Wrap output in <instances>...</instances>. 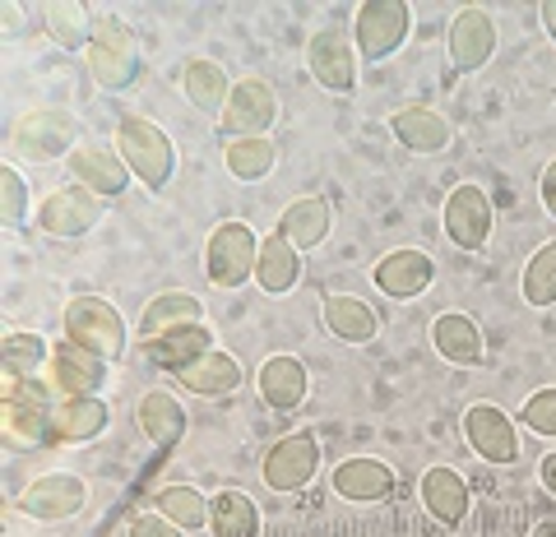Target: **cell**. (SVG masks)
<instances>
[{
	"label": "cell",
	"instance_id": "1",
	"mask_svg": "<svg viewBox=\"0 0 556 537\" xmlns=\"http://www.w3.org/2000/svg\"><path fill=\"white\" fill-rule=\"evenodd\" d=\"M61 324H65V338L70 343H79V348L98 353L102 361H116L121 353H126V343H130L121 310L112 302H102V297H75V302L65 306Z\"/></svg>",
	"mask_w": 556,
	"mask_h": 537
},
{
	"label": "cell",
	"instance_id": "2",
	"mask_svg": "<svg viewBox=\"0 0 556 537\" xmlns=\"http://www.w3.org/2000/svg\"><path fill=\"white\" fill-rule=\"evenodd\" d=\"M51 404H56V389L47 380H5V412H0V426H5L10 445H47L51 440Z\"/></svg>",
	"mask_w": 556,
	"mask_h": 537
},
{
	"label": "cell",
	"instance_id": "3",
	"mask_svg": "<svg viewBox=\"0 0 556 537\" xmlns=\"http://www.w3.org/2000/svg\"><path fill=\"white\" fill-rule=\"evenodd\" d=\"M116 144H121V158H126L130 177H139L149 190H163L172 167H177V153H172V140L153 126L149 116H126L116 126Z\"/></svg>",
	"mask_w": 556,
	"mask_h": 537
},
{
	"label": "cell",
	"instance_id": "4",
	"mask_svg": "<svg viewBox=\"0 0 556 537\" xmlns=\"http://www.w3.org/2000/svg\"><path fill=\"white\" fill-rule=\"evenodd\" d=\"M84 61H89V71L102 89H126V84H135V75H139L135 38L116 14H98L93 20V38L84 47Z\"/></svg>",
	"mask_w": 556,
	"mask_h": 537
},
{
	"label": "cell",
	"instance_id": "5",
	"mask_svg": "<svg viewBox=\"0 0 556 537\" xmlns=\"http://www.w3.org/2000/svg\"><path fill=\"white\" fill-rule=\"evenodd\" d=\"M255 259H260V241L247 222H218L204 251V269L214 287H241L255 279Z\"/></svg>",
	"mask_w": 556,
	"mask_h": 537
},
{
	"label": "cell",
	"instance_id": "6",
	"mask_svg": "<svg viewBox=\"0 0 556 537\" xmlns=\"http://www.w3.org/2000/svg\"><path fill=\"white\" fill-rule=\"evenodd\" d=\"M353 33H357L362 56H367V61H386V56H394V51L408 42L413 10L404 5V0H367V5H357Z\"/></svg>",
	"mask_w": 556,
	"mask_h": 537
},
{
	"label": "cell",
	"instance_id": "7",
	"mask_svg": "<svg viewBox=\"0 0 556 537\" xmlns=\"http://www.w3.org/2000/svg\"><path fill=\"white\" fill-rule=\"evenodd\" d=\"M274 116H278L274 84L251 75V79H241L232 89L228 107H223V116H218V130L228 135V140H260V135L274 126Z\"/></svg>",
	"mask_w": 556,
	"mask_h": 537
},
{
	"label": "cell",
	"instance_id": "8",
	"mask_svg": "<svg viewBox=\"0 0 556 537\" xmlns=\"http://www.w3.org/2000/svg\"><path fill=\"white\" fill-rule=\"evenodd\" d=\"M75 135H79L75 116H65V112H28L20 126H14L10 144L28 163H51V158H61V153H75Z\"/></svg>",
	"mask_w": 556,
	"mask_h": 537
},
{
	"label": "cell",
	"instance_id": "9",
	"mask_svg": "<svg viewBox=\"0 0 556 537\" xmlns=\"http://www.w3.org/2000/svg\"><path fill=\"white\" fill-rule=\"evenodd\" d=\"M445 236L455 241L459 251H482L486 236H492V195L482 186L464 181L450 190L445 200Z\"/></svg>",
	"mask_w": 556,
	"mask_h": 537
},
{
	"label": "cell",
	"instance_id": "10",
	"mask_svg": "<svg viewBox=\"0 0 556 537\" xmlns=\"http://www.w3.org/2000/svg\"><path fill=\"white\" fill-rule=\"evenodd\" d=\"M47 385L56 389V398H75V394H93L102 389V380H108V361L98 353L79 348V343L61 338L56 348H51V361H47Z\"/></svg>",
	"mask_w": 556,
	"mask_h": 537
},
{
	"label": "cell",
	"instance_id": "11",
	"mask_svg": "<svg viewBox=\"0 0 556 537\" xmlns=\"http://www.w3.org/2000/svg\"><path fill=\"white\" fill-rule=\"evenodd\" d=\"M320 468V445L311 431H292L265 455V482L274 491H302Z\"/></svg>",
	"mask_w": 556,
	"mask_h": 537
},
{
	"label": "cell",
	"instance_id": "12",
	"mask_svg": "<svg viewBox=\"0 0 556 537\" xmlns=\"http://www.w3.org/2000/svg\"><path fill=\"white\" fill-rule=\"evenodd\" d=\"M464 431H468V445H473L486 463H501V468L519 463V431H515L506 408H496V404L468 408Z\"/></svg>",
	"mask_w": 556,
	"mask_h": 537
},
{
	"label": "cell",
	"instance_id": "13",
	"mask_svg": "<svg viewBox=\"0 0 556 537\" xmlns=\"http://www.w3.org/2000/svg\"><path fill=\"white\" fill-rule=\"evenodd\" d=\"M102 218V195H93L89 186H61L42 200L38 222L51 236H84Z\"/></svg>",
	"mask_w": 556,
	"mask_h": 537
},
{
	"label": "cell",
	"instance_id": "14",
	"mask_svg": "<svg viewBox=\"0 0 556 537\" xmlns=\"http://www.w3.org/2000/svg\"><path fill=\"white\" fill-rule=\"evenodd\" d=\"M306 61H311V75H316L329 93H339V98L353 93L357 61H353V47H348V38L339 28H320L306 47Z\"/></svg>",
	"mask_w": 556,
	"mask_h": 537
},
{
	"label": "cell",
	"instance_id": "15",
	"mask_svg": "<svg viewBox=\"0 0 556 537\" xmlns=\"http://www.w3.org/2000/svg\"><path fill=\"white\" fill-rule=\"evenodd\" d=\"M108 422H112V412L98 394H75V398H56L51 404V440L56 445L93 440L108 431Z\"/></svg>",
	"mask_w": 556,
	"mask_h": 537
},
{
	"label": "cell",
	"instance_id": "16",
	"mask_svg": "<svg viewBox=\"0 0 556 537\" xmlns=\"http://www.w3.org/2000/svg\"><path fill=\"white\" fill-rule=\"evenodd\" d=\"M20 506L33 519H47V524H56V519H70V514H79L84 506H89V487H84L75 473H47V477H38L24 491Z\"/></svg>",
	"mask_w": 556,
	"mask_h": 537
},
{
	"label": "cell",
	"instance_id": "17",
	"mask_svg": "<svg viewBox=\"0 0 556 537\" xmlns=\"http://www.w3.org/2000/svg\"><path fill=\"white\" fill-rule=\"evenodd\" d=\"M496 51V20L482 5H468L455 14V28H450V56H455V71H482Z\"/></svg>",
	"mask_w": 556,
	"mask_h": 537
},
{
	"label": "cell",
	"instance_id": "18",
	"mask_svg": "<svg viewBox=\"0 0 556 537\" xmlns=\"http://www.w3.org/2000/svg\"><path fill=\"white\" fill-rule=\"evenodd\" d=\"M371 279H376V287L386 292V297L408 302V297H422V292L431 287V279H437V265H431L422 251H390L376 265Z\"/></svg>",
	"mask_w": 556,
	"mask_h": 537
},
{
	"label": "cell",
	"instance_id": "19",
	"mask_svg": "<svg viewBox=\"0 0 556 537\" xmlns=\"http://www.w3.org/2000/svg\"><path fill=\"white\" fill-rule=\"evenodd\" d=\"M204 353H214V338H208L204 324H181V329H167V334H159V338H144V357L153 361V367L172 371V375L195 367Z\"/></svg>",
	"mask_w": 556,
	"mask_h": 537
},
{
	"label": "cell",
	"instance_id": "20",
	"mask_svg": "<svg viewBox=\"0 0 556 537\" xmlns=\"http://www.w3.org/2000/svg\"><path fill=\"white\" fill-rule=\"evenodd\" d=\"M334 491L343 500H357V506H376V500H390L394 496V473H390V463L367 459V455L343 459L334 468Z\"/></svg>",
	"mask_w": 556,
	"mask_h": 537
},
{
	"label": "cell",
	"instance_id": "21",
	"mask_svg": "<svg viewBox=\"0 0 556 537\" xmlns=\"http://www.w3.org/2000/svg\"><path fill=\"white\" fill-rule=\"evenodd\" d=\"M431 343H437V353L450 367H482V357H486L482 329L464 310H441L437 324H431Z\"/></svg>",
	"mask_w": 556,
	"mask_h": 537
},
{
	"label": "cell",
	"instance_id": "22",
	"mask_svg": "<svg viewBox=\"0 0 556 537\" xmlns=\"http://www.w3.org/2000/svg\"><path fill=\"white\" fill-rule=\"evenodd\" d=\"M70 171H75V186H89L93 195H121L130 186V167L121 153L98 149V144H79L70 153Z\"/></svg>",
	"mask_w": 556,
	"mask_h": 537
},
{
	"label": "cell",
	"instance_id": "23",
	"mask_svg": "<svg viewBox=\"0 0 556 537\" xmlns=\"http://www.w3.org/2000/svg\"><path fill=\"white\" fill-rule=\"evenodd\" d=\"M329 222H334V209H329V200L302 195V200L288 204L283 218H278V236H283L288 246H298V251H316L320 241L329 236Z\"/></svg>",
	"mask_w": 556,
	"mask_h": 537
},
{
	"label": "cell",
	"instance_id": "24",
	"mask_svg": "<svg viewBox=\"0 0 556 537\" xmlns=\"http://www.w3.org/2000/svg\"><path fill=\"white\" fill-rule=\"evenodd\" d=\"M135 422L149 436V445H159V449H172L186 436V408L177 404V394H167V389H149L139 398Z\"/></svg>",
	"mask_w": 556,
	"mask_h": 537
},
{
	"label": "cell",
	"instance_id": "25",
	"mask_svg": "<svg viewBox=\"0 0 556 537\" xmlns=\"http://www.w3.org/2000/svg\"><path fill=\"white\" fill-rule=\"evenodd\" d=\"M306 367L298 357H269L265 367H260V398L274 408V412H292L306 404Z\"/></svg>",
	"mask_w": 556,
	"mask_h": 537
},
{
	"label": "cell",
	"instance_id": "26",
	"mask_svg": "<svg viewBox=\"0 0 556 537\" xmlns=\"http://www.w3.org/2000/svg\"><path fill=\"white\" fill-rule=\"evenodd\" d=\"M422 506L437 524L459 528L468 519V482L455 473V468H431L422 477Z\"/></svg>",
	"mask_w": 556,
	"mask_h": 537
},
{
	"label": "cell",
	"instance_id": "27",
	"mask_svg": "<svg viewBox=\"0 0 556 537\" xmlns=\"http://www.w3.org/2000/svg\"><path fill=\"white\" fill-rule=\"evenodd\" d=\"M302 279V251L288 246L283 236H265L260 241V259H255V283L274 292V297H283V292H292Z\"/></svg>",
	"mask_w": 556,
	"mask_h": 537
},
{
	"label": "cell",
	"instance_id": "28",
	"mask_svg": "<svg viewBox=\"0 0 556 537\" xmlns=\"http://www.w3.org/2000/svg\"><path fill=\"white\" fill-rule=\"evenodd\" d=\"M390 130H394V140L404 149H413V153H441V149H450V120L437 116L431 107L394 112Z\"/></svg>",
	"mask_w": 556,
	"mask_h": 537
},
{
	"label": "cell",
	"instance_id": "29",
	"mask_svg": "<svg viewBox=\"0 0 556 537\" xmlns=\"http://www.w3.org/2000/svg\"><path fill=\"white\" fill-rule=\"evenodd\" d=\"M325 329L343 343H371L380 334V310L362 297H325Z\"/></svg>",
	"mask_w": 556,
	"mask_h": 537
},
{
	"label": "cell",
	"instance_id": "30",
	"mask_svg": "<svg viewBox=\"0 0 556 537\" xmlns=\"http://www.w3.org/2000/svg\"><path fill=\"white\" fill-rule=\"evenodd\" d=\"M177 380H181V389L200 394V398H228L241 385V367L232 353H204L195 367H186Z\"/></svg>",
	"mask_w": 556,
	"mask_h": 537
},
{
	"label": "cell",
	"instance_id": "31",
	"mask_svg": "<svg viewBox=\"0 0 556 537\" xmlns=\"http://www.w3.org/2000/svg\"><path fill=\"white\" fill-rule=\"evenodd\" d=\"M208 528H214V537H255L260 533L255 500L237 487H223L214 500H208Z\"/></svg>",
	"mask_w": 556,
	"mask_h": 537
},
{
	"label": "cell",
	"instance_id": "32",
	"mask_svg": "<svg viewBox=\"0 0 556 537\" xmlns=\"http://www.w3.org/2000/svg\"><path fill=\"white\" fill-rule=\"evenodd\" d=\"M204 316V302L190 297V292H163L144 306V320H139V334L144 338H159L167 329H181V324H200Z\"/></svg>",
	"mask_w": 556,
	"mask_h": 537
},
{
	"label": "cell",
	"instance_id": "33",
	"mask_svg": "<svg viewBox=\"0 0 556 537\" xmlns=\"http://www.w3.org/2000/svg\"><path fill=\"white\" fill-rule=\"evenodd\" d=\"M181 84H186V98L195 102L200 112H218L223 116V107H228V98H232V84H228V75H223V65L208 61V56L190 61Z\"/></svg>",
	"mask_w": 556,
	"mask_h": 537
},
{
	"label": "cell",
	"instance_id": "34",
	"mask_svg": "<svg viewBox=\"0 0 556 537\" xmlns=\"http://www.w3.org/2000/svg\"><path fill=\"white\" fill-rule=\"evenodd\" d=\"M42 24L51 33V42L65 51L89 47V38H93V20L79 0H51V5H42Z\"/></svg>",
	"mask_w": 556,
	"mask_h": 537
},
{
	"label": "cell",
	"instance_id": "35",
	"mask_svg": "<svg viewBox=\"0 0 556 537\" xmlns=\"http://www.w3.org/2000/svg\"><path fill=\"white\" fill-rule=\"evenodd\" d=\"M51 348L38 334H5L0 343V367H5V380H38L47 375Z\"/></svg>",
	"mask_w": 556,
	"mask_h": 537
},
{
	"label": "cell",
	"instance_id": "36",
	"mask_svg": "<svg viewBox=\"0 0 556 537\" xmlns=\"http://www.w3.org/2000/svg\"><path fill=\"white\" fill-rule=\"evenodd\" d=\"M223 163H228V171L237 181H260L274 171L278 149H274L269 135H260V140H232L228 153H223Z\"/></svg>",
	"mask_w": 556,
	"mask_h": 537
},
{
	"label": "cell",
	"instance_id": "37",
	"mask_svg": "<svg viewBox=\"0 0 556 537\" xmlns=\"http://www.w3.org/2000/svg\"><path fill=\"white\" fill-rule=\"evenodd\" d=\"M153 506H159V514L172 519V524H177L181 533H195V528L208 524V500H204L195 487H163Z\"/></svg>",
	"mask_w": 556,
	"mask_h": 537
},
{
	"label": "cell",
	"instance_id": "38",
	"mask_svg": "<svg viewBox=\"0 0 556 537\" xmlns=\"http://www.w3.org/2000/svg\"><path fill=\"white\" fill-rule=\"evenodd\" d=\"M525 302L529 306H556V241L529 259L525 269Z\"/></svg>",
	"mask_w": 556,
	"mask_h": 537
},
{
	"label": "cell",
	"instance_id": "39",
	"mask_svg": "<svg viewBox=\"0 0 556 537\" xmlns=\"http://www.w3.org/2000/svg\"><path fill=\"white\" fill-rule=\"evenodd\" d=\"M0 218H5L10 228L28 218V190H24L20 167H0Z\"/></svg>",
	"mask_w": 556,
	"mask_h": 537
},
{
	"label": "cell",
	"instance_id": "40",
	"mask_svg": "<svg viewBox=\"0 0 556 537\" xmlns=\"http://www.w3.org/2000/svg\"><path fill=\"white\" fill-rule=\"evenodd\" d=\"M525 426L538 436H556V389H538L525 404Z\"/></svg>",
	"mask_w": 556,
	"mask_h": 537
},
{
	"label": "cell",
	"instance_id": "41",
	"mask_svg": "<svg viewBox=\"0 0 556 537\" xmlns=\"http://www.w3.org/2000/svg\"><path fill=\"white\" fill-rule=\"evenodd\" d=\"M130 537H181V528L172 519H153V514H139L130 524Z\"/></svg>",
	"mask_w": 556,
	"mask_h": 537
},
{
	"label": "cell",
	"instance_id": "42",
	"mask_svg": "<svg viewBox=\"0 0 556 537\" xmlns=\"http://www.w3.org/2000/svg\"><path fill=\"white\" fill-rule=\"evenodd\" d=\"M543 204H547V214L556 218V158H552L547 171H543Z\"/></svg>",
	"mask_w": 556,
	"mask_h": 537
},
{
	"label": "cell",
	"instance_id": "43",
	"mask_svg": "<svg viewBox=\"0 0 556 537\" xmlns=\"http://www.w3.org/2000/svg\"><path fill=\"white\" fill-rule=\"evenodd\" d=\"M538 477H543V487L556 496V455H547L543 463H538Z\"/></svg>",
	"mask_w": 556,
	"mask_h": 537
},
{
	"label": "cell",
	"instance_id": "44",
	"mask_svg": "<svg viewBox=\"0 0 556 537\" xmlns=\"http://www.w3.org/2000/svg\"><path fill=\"white\" fill-rule=\"evenodd\" d=\"M0 14H5V33H20V5H5Z\"/></svg>",
	"mask_w": 556,
	"mask_h": 537
},
{
	"label": "cell",
	"instance_id": "45",
	"mask_svg": "<svg viewBox=\"0 0 556 537\" xmlns=\"http://www.w3.org/2000/svg\"><path fill=\"white\" fill-rule=\"evenodd\" d=\"M543 24H547V33L556 38V0H547V5H543Z\"/></svg>",
	"mask_w": 556,
	"mask_h": 537
},
{
	"label": "cell",
	"instance_id": "46",
	"mask_svg": "<svg viewBox=\"0 0 556 537\" xmlns=\"http://www.w3.org/2000/svg\"><path fill=\"white\" fill-rule=\"evenodd\" d=\"M529 537H556V519H543V524H538Z\"/></svg>",
	"mask_w": 556,
	"mask_h": 537
}]
</instances>
